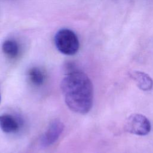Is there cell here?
I'll return each mask as SVG.
<instances>
[{
	"instance_id": "6da1fadb",
	"label": "cell",
	"mask_w": 153,
	"mask_h": 153,
	"mask_svg": "<svg viewBox=\"0 0 153 153\" xmlns=\"http://www.w3.org/2000/svg\"><path fill=\"white\" fill-rule=\"evenodd\" d=\"M60 87L65 103L73 112L85 114L92 108L93 87L89 77L74 66L63 78Z\"/></svg>"
},
{
	"instance_id": "7a4b0ae2",
	"label": "cell",
	"mask_w": 153,
	"mask_h": 153,
	"mask_svg": "<svg viewBox=\"0 0 153 153\" xmlns=\"http://www.w3.org/2000/svg\"><path fill=\"white\" fill-rule=\"evenodd\" d=\"M54 43L59 51L68 56L76 54L79 48L78 36L74 31L66 28L62 29L56 33Z\"/></svg>"
},
{
	"instance_id": "3957f363",
	"label": "cell",
	"mask_w": 153,
	"mask_h": 153,
	"mask_svg": "<svg viewBox=\"0 0 153 153\" xmlns=\"http://www.w3.org/2000/svg\"><path fill=\"white\" fill-rule=\"evenodd\" d=\"M124 129L127 132L137 135H147L151 130L149 120L140 114H132L127 117L124 124Z\"/></svg>"
},
{
	"instance_id": "277c9868",
	"label": "cell",
	"mask_w": 153,
	"mask_h": 153,
	"mask_svg": "<svg viewBox=\"0 0 153 153\" xmlns=\"http://www.w3.org/2000/svg\"><path fill=\"white\" fill-rule=\"evenodd\" d=\"M63 128V124L60 120L55 119L51 121L42 137V144L44 146H47L54 143L62 134Z\"/></svg>"
},
{
	"instance_id": "5b68a950",
	"label": "cell",
	"mask_w": 153,
	"mask_h": 153,
	"mask_svg": "<svg viewBox=\"0 0 153 153\" xmlns=\"http://www.w3.org/2000/svg\"><path fill=\"white\" fill-rule=\"evenodd\" d=\"M130 76L139 89L143 91H149L152 89L153 80L146 73L134 71L130 73Z\"/></svg>"
},
{
	"instance_id": "8992f818",
	"label": "cell",
	"mask_w": 153,
	"mask_h": 153,
	"mask_svg": "<svg viewBox=\"0 0 153 153\" xmlns=\"http://www.w3.org/2000/svg\"><path fill=\"white\" fill-rule=\"evenodd\" d=\"M20 125L18 121L11 115H0V128L5 133H12L17 131Z\"/></svg>"
},
{
	"instance_id": "52a82bcc",
	"label": "cell",
	"mask_w": 153,
	"mask_h": 153,
	"mask_svg": "<svg viewBox=\"0 0 153 153\" xmlns=\"http://www.w3.org/2000/svg\"><path fill=\"white\" fill-rule=\"evenodd\" d=\"M2 50L7 57L14 59L19 55L20 47L16 41L13 39H7L2 44Z\"/></svg>"
},
{
	"instance_id": "ba28073f",
	"label": "cell",
	"mask_w": 153,
	"mask_h": 153,
	"mask_svg": "<svg viewBox=\"0 0 153 153\" xmlns=\"http://www.w3.org/2000/svg\"><path fill=\"white\" fill-rule=\"evenodd\" d=\"M28 76L31 82L35 85L39 86L44 82L45 74L39 68L33 67L30 68L28 71Z\"/></svg>"
},
{
	"instance_id": "9c48e42d",
	"label": "cell",
	"mask_w": 153,
	"mask_h": 153,
	"mask_svg": "<svg viewBox=\"0 0 153 153\" xmlns=\"http://www.w3.org/2000/svg\"><path fill=\"white\" fill-rule=\"evenodd\" d=\"M0 102H1V94H0Z\"/></svg>"
}]
</instances>
